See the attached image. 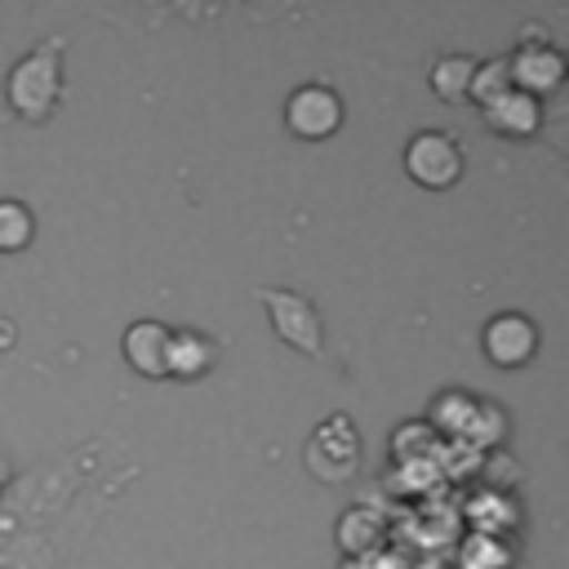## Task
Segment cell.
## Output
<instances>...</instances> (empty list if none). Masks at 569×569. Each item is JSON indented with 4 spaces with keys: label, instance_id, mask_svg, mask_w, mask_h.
<instances>
[{
    "label": "cell",
    "instance_id": "cell-1",
    "mask_svg": "<svg viewBox=\"0 0 569 569\" xmlns=\"http://www.w3.org/2000/svg\"><path fill=\"white\" fill-rule=\"evenodd\" d=\"M58 40L40 44L9 71V102L22 120H44L62 93V62H58Z\"/></svg>",
    "mask_w": 569,
    "mask_h": 569
},
{
    "label": "cell",
    "instance_id": "cell-2",
    "mask_svg": "<svg viewBox=\"0 0 569 569\" xmlns=\"http://www.w3.org/2000/svg\"><path fill=\"white\" fill-rule=\"evenodd\" d=\"M258 302L267 307L271 316V329L284 347H293L298 356L307 360H320L325 351V325H320V311L302 298V293H289V289H258Z\"/></svg>",
    "mask_w": 569,
    "mask_h": 569
},
{
    "label": "cell",
    "instance_id": "cell-3",
    "mask_svg": "<svg viewBox=\"0 0 569 569\" xmlns=\"http://www.w3.org/2000/svg\"><path fill=\"white\" fill-rule=\"evenodd\" d=\"M462 147H458V138H449V133H440V129H422V133H413L409 138V147H405V173L418 182V187H427V191H445V187H453L458 178H462Z\"/></svg>",
    "mask_w": 569,
    "mask_h": 569
},
{
    "label": "cell",
    "instance_id": "cell-4",
    "mask_svg": "<svg viewBox=\"0 0 569 569\" xmlns=\"http://www.w3.org/2000/svg\"><path fill=\"white\" fill-rule=\"evenodd\" d=\"M338 124H342V102H338L333 89H325V84H302V89L289 93V102H284V129H289L293 138L320 142V138L338 133Z\"/></svg>",
    "mask_w": 569,
    "mask_h": 569
},
{
    "label": "cell",
    "instance_id": "cell-5",
    "mask_svg": "<svg viewBox=\"0 0 569 569\" xmlns=\"http://www.w3.org/2000/svg\"><path fill=\"white\" fill-rule=\"evenodd\" d=\"M356 458H360V440H356V431L347 427V418L325 422V427L311 436V445H307V462H311V471H316L320 480H347V476L356 471Z\"/></svg>",
    "mask_w": 569,
    "mask_h": 569
},
{
    "label": "cell",
    "instance_id": "cell-6",
    "mask_svg": "<svg viewBox=\"0 0 569 569\" xmlns=\"http://www.w3.org/2000/svg\"><path fill=\"white\" fill-rule=\"evenodd\" d=\"M533 351H538V329H533V320L507 311V316H493V320L485 325V356H489L498 369H516V365H525Z\"/></svg>",
    "mask_w": 569,
    "mask_h": 569
},
{
    "label": "cell",
    "instance_id": "cell-7",
    "mask_svg": "<svg viewBox=\"0 0 569 569\" xmlns=\"http://www.w3.org/2000/svg\"><path fill=\"white\" fill-rule=\"evenodd\" d=\"M507 71H511V89L538 98V93H551L560 80H565V58L551 49V44H525L520 53L507 58Z\"/></svg>",
    "mask_w": 569,
    "mask_h": 569
},
{
    "label": "cell",
    "instance_id": "cell-8",
    "mask_svg": "<svg viewBox=\"0 0 569 569\" xmlns=\"http://www.w3.org/2000/svg\"><path fill=\"white\" fill-rule=\"evenodd\" d=\"M169 333L160 320H133L124 329V360L133 373L142 378H164V351H169Z\"/></svg>",
    "mask_w": 569,
    "mask_h": 569
},
{
    "label": "cell",
    "instance_id": "cell-9",
    "mask_svg": "<svg viewBox=\"0 0 569 569\" xmlns=\"http://www.w3.org/2000/svg\"><path fill=\"white\" fill-rule=\"evenodd\" d=\"M480 120H485L493 133H502V138H529V133L542 124V107H538V98H529V93H520V89H507L498 102L480 107Z\"/></svg>",
    "mask_w": 569,
    "mask_h": 569
},
{
    "label": "cell",
    "instance_id": "cell-10",
    "mask_svg": "<svg viewBox=\"0 0 569 569\" xmlns=\"http://www.w3.org/2000/svg\"><path fill=\"white\" fill-rule=\"evenodd\" d=\"M213 369V342L196 329H178L169 333V351H164V378H200Z\"/></svg>",
    "mask_w": 569,
    "mask_h": 569
},
{
    "label": "cell",
    "instance_id": "cell-11",
    "mask_svg": "<svg viewBox=\"0 0 569 569\" xmlns=\"http://www.w3.org/2000/svg\"><path fill=\"white\" fill-rule=\"evenodd\" d=\"M471 76H476V58L449 53V58H440V62L431 67V89H436V98H445V102H462L467 89H471Z\"/></svg>",
    "mask_w": 569,
    "mask_h": 569
},
{
    "label": "cell",
    "instance_id": "cell-12",
    "mask_svg": "<svg viewBox=\"0 0 569 569\" xmlns=\"http://www.w3.org/2000/svg\"><path fill=\"white\" fill-rule=\"evenodd\" d=\"M378 538H382V525H378V516L365 511V507L347 511L342 525H338V547H342L347 556H365L369 547H378Z\"/></svg>",
    "mask_w": 569,
    "mask_h": 569
},
{
    "label": "cell",
    "instance_id": "cell-13",
    "mask_svg": "<svg viewBox=\"0 0 569 569\" xmlns=\"http://www.w3.org/2000/svg\"><path fill=\"white\" fill-rule=\"evenodd\" d=\"M36 236V218L22 200H0V253H18L27 249V240Z\"/></svg>",
    "mask_w": 569,
    "mask_h": 569
},
{
    "label": "cell",
    "instance_id": "cell-14",
    "mask_svg": "<svg viewBox=\"0 0 569 569\" xmlns=\"http://www.w3.org/2000/svg\"><path fill=\"white\" fill-rule=\"evenodd\" d=\"M507 89H511V71H507V58H493V62H476V76H471V89H467V98H476L480 107H489V102H498Z\"/></svg>",
    "mask_w": 569,
    "mask_h": 569
},
{
    "label": "cell",
    "instance_id": "cell-15",
    "mask_svg": "<svg viewBox=\"0 0 569 569\" xmlns=\"http://www.w3.org/2000/svg\"><path fill=\"white\" fill-rule=\"evenodd\" d=\"M471 413H476V405H471L462 391L440 396V400H436V409H431L436 427H445V431H467V427H471Z\"/></svg>",
    "mask_w": 569,
    "mask_h": 569
}]
</instances>
